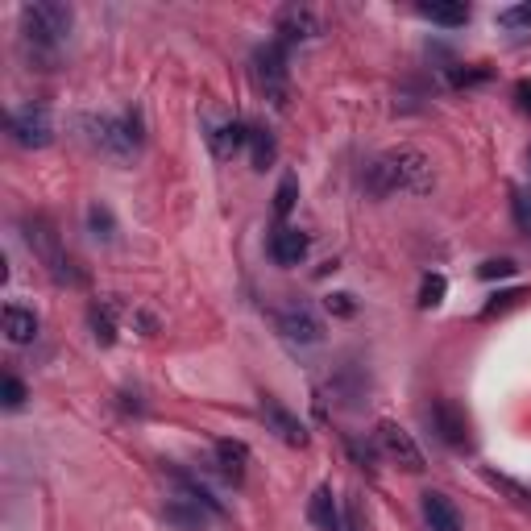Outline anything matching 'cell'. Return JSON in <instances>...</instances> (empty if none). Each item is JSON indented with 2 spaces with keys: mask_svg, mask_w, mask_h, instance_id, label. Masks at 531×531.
<instances>
[{
  "mask_svg": "<svg viewBox=\"0 0 531 531\" xmlns=\"http://www.w3.org/2000/svg\"><path fill=\"white\" fill-rule=\"evenodd\" d=\"M370 195H395V191H428L432 187V162L419 150H390L370 162L366 171Z\"/></svg>",
  "mask_w": 531,
  "mask_h": 531,
  "instance_id": "6da1fadb",
  "label": "cell"
},
{
  "mask_svg": "<svg viewBox=\"0 0 531 531\" xmlns=\"http://www.w3.org/2000/svg\"><path fill=\"white\" fill-rule=\"evenodd\" d=\"M21 25H25V42H34L38 54H54L71 30V9L54 5V0H34V5L21 9Z\"/></svg>",
  "mask_w": 531,
  "mask_h": 531,
  "instance_id": "7a4b0ae2",
  "label": "cell"
},
{
  "mask_svg": "<svg viewBox=\"0 0 531 531\" xmlns=\"http://www.w3.org/2000/svg\"><path fill=\"white\" fill-rule=\"evenodd\" d=\"M25 241H30V249L42 258V266L59 278V283H71V287H79L83 283V274L75 270V262L63 254V245H59V233H54V225L46 216H30L25 220Z\"/></svg>",
  "mask_w": 531,
  "mask_h": 531,
  "instance_id": "3957f363",
  "label": "cell"
},
{
  "mask_svg": "<svg viewBox=\"0 0 531 531\" xmlns=\"http://www.w3.org/2000/svg\"><path fill=\"white\" fill-rule=\"evenodd\" d=\"M83 125L92 129V142L113 158H129V154H137V146H142V121H137V113H125L121 121L117 117H88Z\"/></svg>",
  "mask_w": 531,
  "mask_h": 531,
  "instance_id": "277c9868",
  "label": "cell"
},
{
  "mask_svg": "<svg viewBox=\"0 0 531 531\" xmlns=\"http://www.w3.org/2000/svg\"><path fill=\"white\" fill-rule=\"evenodd\" d=\"M254 75H258V88L266 92V100L283 108L287 104V46L283 42L262 46L254 54Z\"/></svg>",
  "mask_w": 531,
  "mask_h": 531,
  "instance_id": "5b68a950",
  "label": "cell"
},
{
  "mask_svg": "<svg viewBox=\"0 0 531 531\" xmlns=\"http://www.w3.org/2000/svg\"><path fill=\"white\" fill-rule=\"evenodd\" d=\"M9 133H13V142L25 146V150H42L50 146V137H54V125H50V113L42 104H21L9 113Z\"/></svg>",
  "mask_w": 531,
  "mask_h": 531,
  "instance_id": "8992f818",
  "label": "cell"
},
{
  "mask_svg": "<svg viewBox=\"0 0 531 531\" xmlns=\"http://www.w3.org/2000/svg\"><path fill=\"white\" fill-rule=\"evenodd\" d=\"M378 449L386 453V461H395L399 469L424 473V453H419V444L411 440V432L399 428L395 419H382V424H378Z\"/></svg>",
  "mask_w": 531,
  "mask_h": 531,
  "instance_id": "52a82bcc",
  "label": "cell"
},
{
  "mask_svg": "<svg viewBox=\"0 0 531 531\" xmlns=\"http://www.w3.org/2000/svg\"><path fill=\"white\" fill-rule=\"evenodd\" d=\"M278 328H283L287 337L299 341V345H316V341L324 337V328H320L316 312H312L307 303H299V299H291V303L278 307Z\"/></svg>",
  "mask_w": 531,
  "mask_h": 531,
  "instance_id": "ba28073f",
  "label": "cell"
},
{
  "mask_svg": "<svg viewBox=\"0 0 531 531\" xmlns=\"http://www.w3.org/2000/svg\"><path fill=\"white\" fill-rule=\"evenodd\" d=\"M432 424H436L440 440L453 444V449H461V444L469 440V419H465V411L453 399H436L432 403Z\"/></svg>",
  "mask_w": 531,
  "mask_h": 531,
  "instance_id": "9c48e42d",
  "label": "cell"
},
{
  "mask_svg": "<svg viewBox=\"0 0 531 531\" xmlns=\"http://www.w3.org/2000/svg\"><path fill=\"white\" fill-rule=\"evenodd\" d=\"M278 34H283L278 42L291 46V42H303V38H316L320 21H316L312 9H283V13H278Z\"/></svg>",
  "mask_w": 531,
  "mask_h": 531,
  "instance_id": "30bf717a",
  "label": "cell"
},
{
  "mask_svg": "<svg viewBox=\"0 0 531 531\" xmlns=\"http://www.w3.org/2000/svg\"><path fill=\"white\" fill-rule=\"evenodd\" d=\"M419 511H424V523L432 527V531H461V515H457V507L444 494H436V490H428L424 498H419Z\"/></svg>",
  "mask_w": 531,
  "mask_h": 531,
  "instance_id": "8fae6325",
  "label": "cell"
},
{
  "mask_svg": "<svg viewBox=\"0 0 531 531\" xmlns=\"http://www.w3.org/2000/svg\"><path fill=\"white\" fill-rule=\"evenodd\" d=\"M262 415L270 419V424H274V432L278 436H283L287 444H299V449H303V444H307V432H303V424H299V419L283 407V403H278V399H270V395H262Z\"/></svg>",
  "mask_w": 531,
  "mask_h": 531,
  "instance_id": "7c38bea8",
  "label": "cell"
},
{
  "mask_svg": "<svg viewBox=\"0 0 531 531\" xmlns=\"http://www.w3.org/2000/svg\"><path fill=\"white\" fill-rule=\"evenodd\" d=\"M270 258L278 266H299L307 258V233H299V229H278L270 237Z\"/></svg>",
  "mask_w": 531,
  "mask_h": 531,
  "instance_id": "4fadbf2b",
  "label": "cell"
},
{
  "mask_svg": "<svg viewBox=\"0 0 531 531\" xmlns=\"http://www.w3.org/2000/svg\"><path fill=\"white\" fill-rule=\"evenodd\" d=\"M5 337L13 345H30L38 337V316L30 312V307H21V303H9L5 307Z\"/></svg>",
  "mask_w": 531,
  "mask_h": 531,
  "instance_id": "5bb4252c",
  "label": "cell"
},
{
  "mask_svg": "<svg viewBox=\"0 0 531 531\" xmlns=\"http://www.w3.org/2000/svg\"><path fill=\"white\" fill-rule=\"evenodd\" d=\"M307 515H312V523L320 531H345L341 523V511H337V494H332V486H320L312 494V507H307Z\"/></svg>",
  "mask_w": 531,
  "mask_h": 531,
  "instance_id": "9a60e30c",
  "label": "cell"
},
{
  "mask_svg": "<svg viewBox=\"0 0 531 531\" xmlns=\"http://www.w3.org/2000/svg\"><path fill=\"white\" fill-rule=\"evenodd\" d=\"M216 465L225 469V478L241 482L245 478V465H249V449L241 440H216Z\"/></svg>",
  "mask_w": 531,
  "mask_h": 531,
  "instance_id": "2e32d148",
  "label": "cell"
},
{
  "mask_svg": "<svg viewBox=\"0 0 531 531\" xmlns=\"http://www.w3.org/2000/svg\"><path fill=\"white\" fill-rule=\"evenodd\" d=\"M419 17H428L436 25H465L469 5H461V0H424V5H419Z\"/></svg>",
  "mask_w": 531,
  "mask_h": 531,
  "instance_id": "e0dca14e",
  "label": "cell"
},
{
  "mask_svg": "<svg viewBox=\"0 0 531 531\" xmlns=\"http://www.w3.org/2000/svg\"><path fill=\"white\" fill-rule=\"evenodd\" d=\"M117 312H121L117 299H100L92 307V328H96V341L100 345H113L117 341Z\"/></svg>",
  "mask_w": 531,
  "mask_h": 531,
  "instance_id": "ac0fdd59",
  "label": "cell"
},
{
  "mask_svg": "<svg viewBox=\"0 0 531 531\" xmlns=\"http://www.w3.org/2000/svg\"><path fill=\"white\" fill-rule=\"evenodd\" d=\"M249 142V129L245 125H220L216 133H212V150H216V158H233L241 146Z\"/></svg>",
  "mask_w": 531,
  "mask_h": 531,
  "instance_id": "d6986e66",
  "label": "cell"
},
{
  "mask_svg": "<svg viewBox=\"0 0 531 531\" xmlns=\"http://www.w3.org/2000/svg\"><path fill=\"white\" fill-rule=\"evenodd\" d=\"M166 519H171L179 531H204V515H200V502H166Z\"/></svg>",
  "mask_w": 531,
  "mask_h": 531,
  "instance_id": "ffe728a7",
  "label": "cell"
},
{
  "mask_svg": "<svg viewBox=\"0 0 531 531\" xmlns=\"http://www.w3.org/2000/svg\"><path fill=\"white\" fill-rule=\"evenodd\" d=\"M88 225H92V233H96L100 241H113V237H117V220H113V212H108L104 204H92V208H88Z\"/></svg>",
  "mask_w": 531,
  "mask_h": 531,
  "instance_id": "44dd1931",
  "label": "cell"
},
{
  "mask_svg": "<svg viewBox=\"0 0 531 531\" xmlns=\"http://www.w3.org/2000/svg\"><path fill=\"white\" fill-rule=\"evenodd\" d=\"M249 146H254V166L266 171V166L274 162V137L266 129H249Z\"/></svg>",
  "mask_w": 531,
  "mask_h": 531,
  "instance_id": "7402d4cb",
  "label": "cell"
},
{
  "mask_svg": "<svg viewBox=\"0 0 531 531\" xmlns=\"http://www.w3.org/2000/svg\"><path fill=\"white\" fill-rule=\"evenodd\" d=\"M295 195H299V179L287 175L283 183H278V191H274V216H287L295 208Z\"/></svg>",
  "mask_w": 531,
  "mask_h": 531,
  "instance_id": "603a6c76",
  "label": "cell"
},
{
  "mask_svg": "<svg viewBox=\"0 0 531 531\" xmlns=\"http://www.w3.org/2000/svg\"><path fill=\"white\" fill-rule=\"evenodd\" d=\"M444 291H449V283H444V274H428L424 287H419V307H436L444 299Z\"/></svg>",
  "mask_w": 531,
  "mask_h": 531,
  "instance_id": "cb8c5ba5",
  "label": "cell"
},
{
  "mask_svg": "<svg viewBox=\"0 0 531 531\" xmlns=\"http://www.w3.org/2000/svg\"><path fill=\"white\" fill-rule=\"evenodd\" d=\"M515 225L519 233H531V191H515Z\"/></svg>",
  "mask_w": 531,
  "mask_h": 531,
  "instance_id": "d4e9b609",
  "label": "cell"
},
{
  "mask_svg": "<svg viewBox=\"0 0 531 531\" xmlns=\"http://www.w3.org/2000/svg\"><path fill=\"white\" fill-rule=\"evenodd\" d=\"M515 270H519V266H515L511 258H498V262H486L478 274H482V278H511Z\"/></svg>",
  "mask_w": 531,
  "mask_h": 531,
  "instance_id": "484cf974",
  "label": "cell"
},
{
  "mask_svg": "<svg viewBox=\"0 0 531 531\" xmlns=\"http://www.w3.org/2000/svg\"><path fill=\"white\" fill-rule=\"evenodd\" d=\"M324 303H328V312H337V316H353V312H357L353 295H345V291H341V295H328Z\"/></svg>",
  "mask_w": 531,
  "mask_h": 531,
  "instance_id": "4316f807",
  "label": "cell"
},
{
  "mask_svg": "<svg viewBox=\"0 0 531 531\" xmlns=\"http://www.w3.org/2000/svg\"><path fill=\"white\" fill-rule=\"evenodd\" d=\"M502 25H531V5H519V9H502L498 13Z\"/></svg>",
  "mask_w": 531,
  "mask_h": 531,
  "instance_id": "83f0119b",
  "label": "cell"
},
{
  "mask_svg": "<svg viewBox=\"0 0 531 531\" xmlns=\"http://www.w3.org/2000/svg\"><path fill=\"white\" fill-rule=\"evenodd\" d=\"M21 403H25V386L9 374V378H5V407H21Z\"/></svg>",
  "mask_w": 531,
  "mask_h": 531,
  "instance_id": "f1b7e54d",
  "label": "cell"
},
{
  "mask_svg": "<svg viewBox=\"0 0 531 531\" xmlns=\"http://www.w3.org/2000/svg\"><path fill=\"white\" fill-rule=\"evenodd\" d=\"M515 100H519L523 113L531 117V79H519V83H515Z\"/></svg>",
  "mask_w": 531,
  "mask_h": 531,
  "instance_id": "f546056e",
  "label": "cell"
},
{
  "mask_svg": "<svg viewBox=\"0 0 531 531\" xmlns=\"http://www.w3.org/2000/svg\"><path fill=\"white\" fill-rule=\"evenodd\" d=\"M349 531H366V527H361V507H357V498H349Z\"/></svg>",
  "mask_w": 531,
  "mask_h": 531,
  "instance_id": "4dcf8cb0",
  "label": "cell"
}]
</instances>
